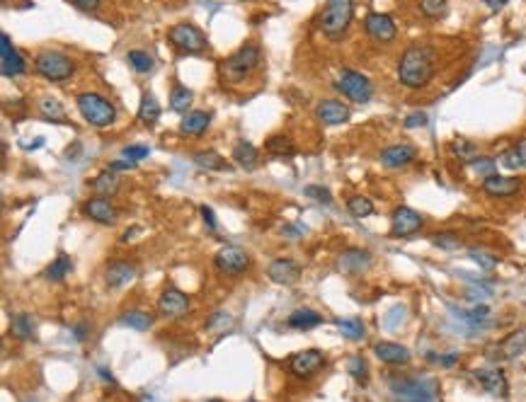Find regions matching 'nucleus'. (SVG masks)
I'll return each instance as SVG.
<instances>
[{
    "label": "nucleus",
    "mask_w": 526,
    "mask_h": 402,
    "mask_svg": "<svg viewBox=\"0 0 526 402\" xmlns=\"http://www.w3.org/2000/svg\"><path fill=\"white\" fill-rule=\"evenodd\" d=\"M393 398L398 402H434V393L429 383L419 378H405V376H391L388 378Z\"/></svg>",
    "instance_id": "nucleus-5"
},
{
    "label": "nucleus",
    "mask_w": 526,
    "mask_h": 402,
    "mask_svg": "<svg viewBox=\"0 0 526 402\" xmlns=\"http://www.w3.org/2000/svg\"><path fill=\"white\" fill-rule=\"evenodd\" d=\"M136 168V163H127V161H114V163H109V170L112 173H122V170H134Z\"/></svg>",
    "instance_id": "nucleus-54"
},
{
    "label": "nucleus",
    "mask_w": 526,
    "mask_h": 402,
    "mask_svg": "<svg viewBox=\"0 0 526 402\" xmlns=\"http://www.w3.org/2000/svg\"><path fill=\"white\" fill-rule=\"evenodd\" d=\"M73 5L80 10H85V13H90V10H97L100 0H73Z\"/></svg>",
    "instance_id": "nucleus-52"
},
{
    "label": "nucleus",
    "mask_w": 526,
    "mask_h": 402,
    "mask_svg": "<svg viewBox=\"0 0 526 402\" xmlns=\"http://www.w3.org/2000/svg\"><path fill=\"white\" fill-rule=\"evenodd\" d=\"M267 274H269V279L274 283H279V286H291V283L299 281L301 267L291 257H277L267 267Z\"/></svg>",
    "instance_id": "nucleus-17"
},
{
    "label": "nucleus",
    "mask_w": 526,
    "mask_h": 402,
    "mask_svg": "<svg viewBox=\"0 0 526 402\" xmlns=\"http://www.w3.org/2000/svg\"><path fill=\"white\" fill-rule=\"evenodd\" d=\"M211 116L206 112H187L185 119L180 124V131L185 136H202L209 129Z\"/></svg>",
    "instance_id": "nucleus-26"
},
{
    "label": "nucleus",
    "mask_w": 526,
    "mask_h": 402,
    "mask_svg": "<svg viewBox=\"0 0 526 402\" xmlns=\"http://www.w3.org/2000/svg\"><path fill=\"white\" fill-rule=\"evenodd\" d=\"M364 29H366V34H369L371 39L381 41V44H388V41H393L395 34H398V27H395L393 17L391 15H383V13L366 15Z\"/></svg>",
    "instance_id": "nucleus-13"
},
{
    "label": "nucleus",
    "mask_w": 526,
    "mask_h": 402,
    "mask_svg": "<svg viewBox=\"0 0 526 402\" xmlns=\"http://www.w3.org/2000/svg\"><path fill=\"white\" fill-rule=\"evenodd\" d=\"M456 362H458V354H446V357H441V359H439V364H441V366H446V369H449V366H453Z\"/></svg>",
    "instance_id": "nucleus-56"
},
{
    "label": "nucleus",
    "mask_w": 526,
    "mask_h": 402,
    "mask_svg": "<svg viewBox=\"0 0 526 402\" xmlns=\"http://www.w3.org/2000/svg\"><path fill=\"white\" fill-rule=\"evenodd\" d=\"M149 146H127L122 151V156L127 158L129 163H139V161H144V158H149Z\"/></svg>",
    "instance_id": "nucleus-46"
},
{
    "label": "nucleus",
    "mask_w": 526,
    "mask_h": 402,
    "mask_svg": "<svg viewBox=\"0 0 526 402\" xmlns=\"http://www.w3.org/2000/svg\"><path fill=\"white\" fill-rule=\"evenodd\" d=\"M206 402H223V400H206Z\"/></svg>",
    "instance_id": "nucleus-61"
},
{
    "label": "nucleus",
    "mask_w": 526,
    "mask_h": 402,
    "mask_svg": "<svg viewBox=\"0 0 526 402\" xmlns=\"http://www.w3.org/2000/svg\"><path fill=\"white\" fill-rule=\"evenodd\" d=\"M230 327H233V317H230V313L226 310H216L214 315L206 320V330H209V332H226Z\"/></svg>",
    "instance_id": "nucleus-39"
},
{
    "label": "nucleus",
    "mask_w": 526,
    "mask_h": 402,
    "mask_svg": "<svg viewBox=\"0 0 526 402\" xmlns=\"http://www.w3.org/2000/svg\"><path fill=\"white\" fill-rule=\"evenodd\" d=\"M139 402H161V400H158L156 395H141Z\"/></svg>",
    "instance_id": "nucleus-58"
},
{
    "label": "nucleus",
    "mask_w": 526,
    "mask_h": 402,
    "mask_svg": "<svg viewBox=\"0 0 526 402\" xmlns=\"http://www.w3.org/2000/svg\"><path fill=\"white\" fill-rule=\"evenodd\" d=\"M247 402H257V400H247Z\"/></svg>",
    "instance_id": "nucleus-63"
},
{
    "label": "nucleus",
    "mask_w": 526,
    "mask_h": 402,
    "mask_svg": "<svg viewBox=\"0 0 526 402\" xmlns=\"http://www.w3.org/2000/svg\"><path fill=\"white\" fill-rule=\"evenodd\" d=\"M10 332H13L17 339H37V327H34L32 315H27V313H20V315L13 317Z\"/></svg>",
    "instance_id": "nucleus-28"
},
{
    "label": "nucleus",
    "mask_w": 526,
    "mask_h": 402,
    "mask_svg": "<svg viewBox=\"0 0 526 402\" xmlns=\"http://www.w3.org/2000/svg\"><path fill=\"white\" fill-rule=\"evenodd\" d=\"M0 70H3L5 78H17L27 70L25 58L20 56V51L10 44L8 34H0Z\"/></svg>",
    "instance_id": "nucleus-12"
},
{
    "label": "nucleus",
    "mask_w": 526,
    "mask_h": 402,
    "mask_svg": "<svg viewBox=\"0 0 526 402\" xmlns=\"http://www.w3.org/2000/svg\"><path fill=\"white\" fill-rule=\"evenodd\" d=\"M139 119L146 124V126H153L158 119H161V104L153 94H144L141 97V107H139Z\"/></svg>",
    "instance_id": "nucleus-30"
},
{
    "label": "nucleus",
    "mask_w": 526,
    "mask_h": 402,
    "mask_svg": "<svg viewBox=\"0 0 526 402\" xmlns=\"http://www.w3.org/2000/svg\"><path fill=\"white\" fill-rule=\"evenodd\" d=\"M25 402H37V400H25Z\"/></svg>",
    "instance_id": "nucleus-62"
},
{
    "label": "nucleus",
    "mask_w": 526,
    "mask_h": 402,
    "mask_svg": "<svg viewBox=\"0 0 526 402\" xmlns=\"http://www.w3.org/2000/svg\"><path fill=\"white\" fill-rule=\"evenodd\" d=\"M136 274H139V267H136L134 262H129V259H114V262H109L107 269H104V281H107V286L112 288H119V286L132 283L136 279Z\"/></svg>",
    "instance_id": "nucleus-15"
},
{
    "label": "nucleus",
    "mask_w": 526,
    "mask_h": 402,
    "mask_svg": "<svg viewBox=\"0 0 526 402\" xmlns=\"http://www.w3.org/2000/svg\"><path fill=\"white\" fill-rule=\"evenodd\" d=\"M325 317L321 315V313L311 310V308H301V310H294L291 315H289L286 325L294 330H313L318 327V325H323Z\"/></svg>",
    "instance_id": "nucleus-25"
},
{
    "label": "nucleus",
    "mask_w": 526,
    "mask_h": 402,
    "mask_svg": "<svg viewBox=\"0 0 526 402\" xmlns=\"http://www.w3.org/2000/svg\"><path fill=\"white\" fill-rule=\"evenodd\" d=\"M122 325L144 332V330H149L153 325V315L146 310H127V313H122Z\"/></svg>",
    "instance_id": "nucleus-31"
},
{
    "label": "nucleus",
    "mask_w": 526,
    "mask_h": 402,
    "mask_svg": "<svg viewBox=\"0 0 526 402\" xmlns=\"http://www.w3.org/2000/svg\"><path fill=\"white\" fill-rule=\"evenodd\" d=\"M192 90H187V87L182 85H175L173 92H170V107H173V112H180V114H187L189 104H192Z\"/></svg>",
    "instance_id": "nucleus-34"
},
{
    "label": "nucleus",
    "mask_w": 526,
    "mask_h": 402,
    "mask_svg": "<svg viewBox=\"0 0 526 402\" xmlns=\"http://www.w3.org/2000/svg\"><path fill=\"white\" fill-rule=\"evenodd\" d=\"M257 158H259V153H257V148L252 146V143H247V141H238V143H235V148H233V161L238 163L240 168L252 170L257 165Z\"/></svg>",
    "instance_id": "nucleus-27"
},
{
    "label": "nucleus",
    "mask_w": 526,
    "mask_h": 402,
    "mask_svg": "<svg viewBox=\"0 0 526 402\" xmlns=\"http://www.w3.org/2000/svg\"><path fill=\"white\" fill-rule=\"evenodd\" d=\"M405 129H419V126H427V114L424 112H412V114L405 116Z\"/></svg>",
    "instance_id": "nucleus-51"
},
{
    "label": "nucleus",
    "mask_w": 526,
    "mask_h": 402,
    "mask_svg": "<svg viewBox=\"0 0 526 402\" xmlns=\"http://www.w3.org/2000/svg\"><path fill=\"white\" fill-rule=\"evenodd\" d=\"M127 61L132 63L136 73H151V70H153V58L146 54V51H139V49L129 51Z\"/></svg>",
    "instance_id": "nucleus-40"
},
{
    "label": "nucleus",
    "mask_w": 526,
    "mask_h": 402,
    "mask_svg": "<svg viewBox=\"0 0 526 402\" xmlns=\"http://www.w3.org/2000/svg\"><path fill=\"white\" fill-rule=\"evenodd\" d=\"M158 310H161L163 317H170V320H177V317L187 315L189 310V298L177 288H165L158 298Z\"/></svg>",
    "instance_id": "nucleus-14"
},
{
    "label": "nucleus",
    "mask_w": 526,
    "mask_h": 402,
    "mask_svg": "<svg viewBox=\"0 0 526 402\" xmlns=\"http://www.w3.org/2000/svg\"><path fill=\"white\" fill-rule=\"evenodd\" d=\"M316 116L323 124H328V126H340V124H345L350 119L352 112L345 102H340V99H323L316 107Z\"/></svg>",
    "instance_id": "nucleus-18"
},
{
    "label": "nucleus",
    "mask_w": 526,
    "mask_h": 402,
    "mask_svg": "<svg viewBox=\"0 0 526 402\" xmlns=\"http://www.w3.org/2000/svg\"><path fill=\"white\" fill-rule=\"evenodd\" d=\"M347 374H350L359 386H366V383H369V366H366L364 357H359V354L350 357V362H347Z\"/></svg>",
    "instance_id": "nucleus-35"
},
{
    "label": "nucleus",
    "mask_w": 526,
    "mask_h": 402,
    "mask_svg": "<svg viewBox=\"0 0 526 402\" xmlns=\"http://www.w3.org/2000/svg\"><path fill=\"white\" fill-rule=\"evenodd\" d=\"M495 163L493 158H476V161L471 163V168L476 170L478 175H483V177H490V175H495Z\"/></svg>",
    "instance_id": "nucleus-47"
},
{
    "label": "nucleus",
    "mask_w": 526,
    "mask_h": 402,
    "mask_svg": "<svg viewBox=\"0 0 526 402\" xmlns=\"http://www.w3.org/2000/svg\"><path fill=\"white\" fill-rule=\"evenodd\" d=\"M473 376H476V381L481 383L490 395H495V398H507V393H510L507 378L500 369H478Z\"/></svg>",
    "instance_id": "nucleus-20"
},
{
    "label": "nucleus",
    "mask_w": 526,
    "mask_h": 402,
    "mask_svg": "<svg viewBox=\"0 0 526 402\" xmlns=\"http://www.w3.org/2000/svg\"><path fill=\"white\" fill-rule=\"evenodd\" d=\"M371 267V255L359 247H350L338 257V269L342 274H362Z\"/></svg>",
    "instance_id": "nucleus-19"
},
{
    "label": "nucleus",
    "mask_w": 526,
    "mask_h": 402,
    "mask_svg": "<svg viewBox=\"0 0 526 402\" xmlns=\"http://www.w3.org/2000/svg\"><path fill=\"white\" fill-rule=\"evenodd\" d=\"M417 158V151L407 143H395L381 151V163L386 168H405L407 163H412Z\"/></svg>",
    "instance_id": "nucleus-23"
},
{
    "label": "nucleus",
    "mask_w": 526,
    "mask_h": 402,
    "mask_svg": "<svg viewBox=\"0 0 526 402\" xmlns=\"http://www.w3.org/2000/svg\"><path fill=\"white\" fill-rule=\"evenodd\" d=\"M82 211H85L92 221L102 223V226H112V223H117V209L112 206V201L104 199V197L87 199L85 206H82Z\"/></svg>",
    "instance_id": "nucleus-21"
},
{
    "label": "nucleus",
    "mask_w": 526,
    "mask_h": 402,
    "mask_svg": "<svg viewBox=\"0 0 526 402\" xmlns=\"http://www.w3.org/2000/svg\"><path fill=\"white\" fill-rule=\"evenodd\" d=\"M325 357L321 349H306V352H299L296 357L291 359V371L299 378H311L313 374L323 369Z\"/></svg>",
    "instance_id": "nucleus-16"
},
{
    "label": "nucleus",
    "mask_w": 526,
    "mask_h": 402,
    "mask_svg": "<svg viewBox=\"0 0 526 402\" xmlns=\"http://www.w3.org/2000/svg\"><path fill=\"white\" fill-rule=\"evenodd\" d=\"M354 3L352 0H325L321 15V29L328 39H342L352 25Z\"/></svg>",
    "instance_id": "nucleus-2"
},
{
    "label": "nucleus",
    "mask_w": 526,
    "mask_h": 402,
    "mask_svg": "<svg viewBox=\"0 0 526 402\" xmlns=\"http://www.w3.org/2000/svg\"><path fill=\"white\" fill-rule=\"evenodd\" d=\"M39 112L44 119H51V124L58 121V124H66L68 116H66V109H63V104H58L56 99H44V102L39 104Z\"/></svg>",
    "instance_id": "nucleus-36"
},
{
    "label": "nucleus",
    "mask_w": 526,
    "mask_h": 402,
    "mask_svg": "<svg viewBox=\"0 0 526 402\" xmlns=\"http://www.w3.org/2000/svg\"><path fill=\"white\" fill-rule=\"evenodd\" d=\"M304 194H306V197H311V199H318L321 204H333V194H330L328 189L321 187V185H308L304 189Z\"/></svg>",
    "instance_id": "nucleus-45"
},
{
    "label": "nucleus",
    "mask_w": 526,
    "mask_h": 402,
    "mask_svg": "<svg viewBox=\"0 0 526 402\" xmlns=\"http://www.w3.org/2000/svg\"><path fill=\"white\" fill-rule=\"evenodd\" d=\"M34 68H37L39 75H44L46 80L51 82H61V80H68L70 75H73V61L61 54V51H41L34 58Z\"/></svg>",
    "instance_id": "nucleus-6"
},
{
    "label": "nucleus",
    "mask_w": 526,
    "mask_h": 402,
    "mask_svg": "<svg viewBox=\"0 0 526 402\" xmlns=\"http://www.w3.org/2000/svg\"><path fill=\"white\" fill-rule=\"evenodd\" d=\"M471 257L476 259V262L481 264L483 269H493V267H498V259H495L493 255H488V252H481V250H471Z\"/></svg>",
    "instance_id": "nucleus-50"
},
{
    "label": "nucleus",
    "mask_w": 526,
    "mask_h": 402,
    "mask_svg": "<svg viewBox=\"0 0 526 402\" xmlns=\"http://www.w3.org/2000/svg\"><path fill=\"white\" fill-rule=\"evenodd\" d=\"M483 3H488L490 8H498V0H483Z\"/></svg>",
    "instance_id": "nucleus-59"
},
{
    "label": "nucleus",
    "mask_w": 526,
    "mask_h": 402,
    "mask_svg": "<svg viewBox=\"0 0 526 402\" xmlns=\"http://www.w3.org/2000/svg\"><path fill=\"white\" fill-rule=\"evenodd\" d=\"M97 374L102 376V381H104V383H112V386H114V378H112V374H109L107 369H97Z\"/></svg>",
    "instance_id": "nucleus-57"
},
{
    "label": "nucleus",
    "mask_w": 526,
    "mask_h": 402,
    "mask_svg": "<svg viewBox=\"0 0 526 402\" xmlns=\"http://www.w3.org/2000/svg\"><path fill=\"white\" fill-rule=\"evenodd\" d=\"M216 267L221 274H228V276H240L243 271L250 269V257H247V252H243L240 247H223V250L216 252L214 257Z\"/></svg>",
    "instance_id": "nucleus-9"
},
{
    "label": "nucleus",
    "mask_w": 526,
    "mask_h": 402,
    "mask_svg": "<svg viewBox=\"0 0 526 402\" xmlns=\"http://www.w3.org/2000/svg\"><path fill=\"white\" fill-rule=\"evenodd\" d=\"M374 354L378 357V362L391 366H405L410 362V349L403 344H395V342H378L374 347Z\"/></svg>",
    "instance_id": "nucleus-24"
},
{
    "label": "nucleus",
    "mask_w": 526,
    "mask_h": 402,
    "mask_svg": "<svg viewBox=\"0 0 526 402\" xmlns=\"http://www.w3.org/2000/svg\"><path fill=\"white\" fill-rule=\"evenodd\" d=\"M78 109H80L82 119L97 129H104V126H109V124H114V116H117L114 104L97 92L78 94Z\"/></svg>",
    "instance_id": "nucleus-4"
},
{
    "label": "nucleus",
    "mask_w": 526,
    "mask_h": 402,
    "mask_svg": "<svg viewBox=\"0 0 526 402\" xmlns=\"http://www.w3.org/2000/svg\"><path fill=\"white\" fill-rule=\"evenodd\" d=\"M338 330L347 337V339H362L364 337V322L359 320V317H340Z\"/></svg>",
    "instance_id": "nucleus-37"
},
{
    "label": "nucleus",
    "mask_w": 526,
    "mask_h": 402,
    "mask_svg": "<svg viewBox=\"0 0 526 402\" xmlns=\"http://www.w3.org/2000/svg\"><path fill=\"white\" fill-rule=\"evenodd\" d=\"M70 267H73V264H70V257L58 255L54 262H51V267L46 269V279H49V281H61L63 276L70 271Z\"/></svg>",
    "instance_id": "nucleus-38"
},
{
    "label": "nucleus",
    "mask_w": 526,
    "mask_h": 402,
    "mask_svg": "<svg viewBox=\"0 0 526 402\" xmlns=\"http://www.w3.org/2000/svg\"><path fill=\"white\" fill-rule=\"evenodd\" d=\"M500 163L505 165V168H510V170H522V168H524V163H522V158H519L517 148H510V151L502 153V156H500Z\"/></svg>",
    "instance_id": "nucleus-48"
},
{
    "label": "nucleus",
    "mask_w": 526,
    "mask_h": 402,
    "mask_svg": "<svg viewBox=\"0 0 526 402\" xmlns=\"http://www.w3.org/2000/svg\"><path fill=\"white\" fill-rule=\"evenodd\" d=\"M264 148H267V153L274 158H291L294 153H296L294 151V143L286 138V136H269Z\"/></svg>",
    "instance_id": "nucleus-32"
},
{
    "label": "nucleus",
    "mask_w": 526,
    "mask_h": 402,
    "mask_svg": "<svg viewBox=\"0 0 526 402\" xmlns=\"http://www.w3.org/2000/svg\"><path fill=\"white\" fill-rule=\"evenodd\" d=\"M3 3H8V0H3Z\"/></svg>",
    "instance_id": "nucleus-64"
},
{
    "label": "nucleus",
    "mask_w": 526,
    "mask_h": 402,
    "mask_svg": "<svg viewBox=\"0 0 526 402\" xmlns=\"http://www.w3.org/2000/svg\"><path fill=\"white\" fill-rule=\"evenodd\" d=\"M514 148H517V153H519V158H522V163H524V168H526V136H524V138H522V141H519V143H517V146H514Z\"/></svg>",
    "instance_id": "nucleus-55"
},
{
    "label": "nucleus",
    "mask_w": 526,
    "mask_h": 402,
    "mask_svg": "<svg viewBox=\"0 0 526 402\" xmlns=\"http://www.w3.org/2000/svg\"><path fill=\"white\" fill-rule=\"evenodd\" d=\"M436 68V56L432 46L415 44L410 49H405V54L398 61V80L410 90H419V87L429 85Z\"/></svg>",
    "instance_id": "nucleus-1"
},
{
    "label": "nucleus",
    "mask_w": 526,
    "mask_h": 402,
    "mask_svg": "<svg viewBox=\"0 0 526 402\" xmlns=\"http://www.w3.org/2000/svg\"><path fill=\"white\" fill-rule=\"evenodd\" d=\"M507 3V0H498V5H505Z\"/></svg>",
    "instance_id": "nucleus-60"
},
{
    "label": "nucleus",
    "mask_w": 526,
    "mask_h": 402,
    "mask_svg": "<svg viewBox=\"0 0 526 402\" xmlns=\"http://www.w3.org/2000/svg\"><path fill=\"white\" fill-rule=\"evenodd\" d=\"M446 0H419V10L422 15L432 17V20H439V17L446 15Z\"/></svg>",
    "instance_id": "nucleus-42"
},
{
    "label": "nucleus",
    "mask_w": 526,
    "mask_h": 402,
    "mask_svg": "<svg viewBox=\"0 0 526 402\" xmlns=\"http://www.w3.org/2000/svg\"><path fill=\"white\" fill-rule=\"evenodd\" d=\"M117 189H119V180H117V175L107 170V173H100L97 177L92 180V192L97 194V197H112V194H117Z\"/></svg>",
    "instance_id": "nucleus-29"
},
{
    "label": "nucleus",
    "mask_w": 526,
    "mask_h": 402,
    "mask_svg": "<svg viewBox=\"0 0 526 402\" xmlns=\"http://www.w3.org/2000/svg\"><path fill=\"white\" fill-rule=\"evenodd\" d=\"M170 44L175 46L182 54H202L206 49V37L199 27L189 25V22H182V25H175L168 32Z\"/></svg>",
    "instance_id": "nucleus-8"
},
{
    "label": "nucleus",
    "mask_w": 526,
    "mask_h": 402,
    "mask_svg": "<svg viewBox=\"0 0 526 402\" xmlns=\"http://www.w3.org/2000/svg\"><path fill=\"white\" fill-rule=\"evenodd\" d=\"M335 87L345 94L347 99H352V102L357 104H366L371 99V94H374V85H371V80L366 78V75L357 73V70H342L340 73V80L335 82Z\"/></svg>",
    "instance_id": "nucleus-7"
},
{
    "label": "nucleus",
    "mask_w": 526,
    "mask_h": 402,
    "mask_svg": "<svg viewBox=\"0 0 526 402\" xmlns=\"http://www.w3.org/2000/svg\"><path fill=\"white\" fill-rule=\"evenodd\" d=\"M522 182L517 177H502V175H490L483 180V192L490 197H512L519 192Z\"/></svg>",
    "instance_id": "nucleus-22"
},
{
    "label": "nucleus",
    "mask_w": 526,
    "mask_h": 402,
    "mask_svg": "<svg viewBox=\"0 0 526 402\" xmlns=\"http://www.w3.org/2000/svg\"><path fill=\"white\" fill-rule=\"evenodd\" d=\"M347 209H350V214L354 218H366L374 214V204H371L366 197H352L350 201H347Z\"/></svg>",
    "instance_id": "nucleus-41"
},
{
    "label": "nucleus",
    "mask_w": 526,
    "mask_h": 402,
    "mask_svg": "<svg viewBox=\"0 0 526 402\" xmlns=\"http://www.w3.org/2000/svg\"><path fill=\"white\" fill-rule=\"evenodd\" d=\"M451 151L456 153L463 163H473L476 161V146L468 143V141H453L451 143Z\"/></svg>",
    "instance_id": "nucleus-44"
},
{
    "label": "nucleus",
    "mask_w": 526,
    "mask_h": 402,
    "mask_svg": "<svg viewBox=\"0 0 526 402\" xmlns=\"http://www.w3.org/2000/svg\"><path fill=\"white\" fill-rule=\"evenodd\" d=\"M202 216H204V223H206V226L214 230V228H216V216H214V211H211V206H202Z\"/></svg>",
    "instance_id": "nucleus-53"
},
{
    "label": "nucleus",
    "mask_w": 526,
    "mask_h": 402,
    "mask_svg": "<svg viewBox=\"0 0 526 402\" xmlns=\"http://www.w3.org/2000/svg\"><path fill=\"white\" fill-rule=\"evenodd\" d=\"M403 315H405L403 305H395V308L386 315V320H383V327H386V330H395V327H398V322H403Z\"/></svg>",
    "instance_id": "nucleus-49"
},
{
    "label": "nucleus",
    "mask_w": 526,
    "mask_h": 402,
    "mask_svg": "<svg viewBox=\"0 0 526 402\" xmlns=\"http://www.w3.org/2000/svg\"><path fill=\"white\" fill-rule=\"evenodd\" d=\"M422 226H424L422 216L415 209H410V206H398L391 216V233L395 238H410Z\"/></svg>",
    "instance_id": "nucleus-11"
},
{
    "label": "nucleus",
    "mask_w": 526,
    "mask_h": 402,
    "mask_svg": "<svg viewBox=\"0 0 526 402\" xmlns=\"http://www.w3.org/2000/svg\"><path fill=\"white\" fill-rule=\"evenodd\" d=\"M259 46L257 44H245L240 46L235 54H230L226 61L221 63V75L228 82H240L259 66Z\"/></svg>",
    "instance_id": "nucleus-3"
},
{
    "label": "nucleus",
    "mask_w": 526,
    "mask_h": 402,
    "mask_svg": "<svg viewBox=\"0 0 526 402\" xmlns=\"http://www.w3.org/2000/svg\"><path fill=\"white\" fill-rule=\"evenodd\" d=\"M524 352H526V327L517 330V332H512L510 337H505L500 344L490 347L488 359H493V362H512V359L522 357Z\"/></svg>",
    "instance_id": "nucleus-10"
},
{
    "label": "nucleus",
    "mask_w": 526,
    "mask_h": 402,
    "mask_svg": "<svg viewBox=\"0 0 526 402\" xmlns=\"http://www.w3.org/2000/svg\"><path fill=\"white\" fill-rule=\"evenodd\" d=\"M432 242L441 250H458L461 247V238L456 233H436L432 235Z\"/></svg>",
    "instance_id": "nucleus-43"
},
{
    "label": "nucleus",
    "mask_w": 526,
    "mask_h": 402,
    "mask_svg": "<svg viewBox=\"0 0 526 402\" xmlns=\"http://www.w3.org/2000/svg\"><path fill=\"white\" fill-rule=\"evenodd\" d=\"M194 163L204 170H228L226 158H221L216 151H199L194 153Z\"/></svg>",
    "instance_id": "nucleus-33"
}]
</instances>
